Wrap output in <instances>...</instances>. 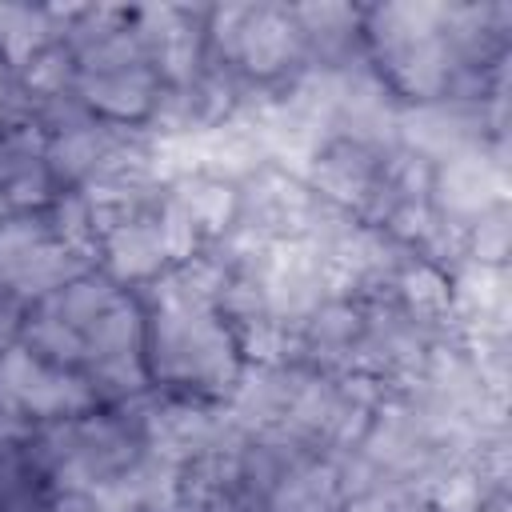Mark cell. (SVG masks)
I'll use <instances>...</instances> for the list:
<instances>
[{
    "label": "cell",
    "instance_id": "ac0fdd59",
    "mask_svg": "<svg viewBox=\"0 0 512 512\" xmlns=\"http://www.w3.org/2000/svg\"><path fill=\"white\" fill-rule=\"evenodd\" d=\"M472 248L480 264H500L508 252V224L500 208H488L484 216H476V232H472Z\"/></svg>",
    "mask_w": 512,
    "mask_h": 512
},
{
    "label": "cell",
    "instance_id": "277c9868",
    "mask_svg": "<svg viewBox=\"0 0 512 512\" xmlns=\"http://www.w3.org/2000/svg\"><path fill=\"white\" fill-rule=\"evenodd\" d=\"M504 188V176L500 168H492L480 152H456L444 160L440 168V180H436V192H440V204L444 212L452 216H484L492 208V200L500 196Z\"/></svg>",
    "mask_w": 512,
    "mask_h": 512
},
{
    "label": "cell",
    "instance_id": "3957f363",
    "mask_svg": "<svg viewBox=\"0 0 512 512\" xmlns=\"http://www.w3.org/2000/svg\"><path fill=\"white\" fill-rule=\"evenodd\" d=\"M92 392L84 380L40 364L24 348H4L0 356V416H72L88 408Z\"/></svg>",
    "mask_w": 512,
    "mask_h": 512
},
{
    "label": "cell",
    "instance_id": "7a4b0ae2",
    "mask_svg": "<svg viewBox=\"0 0 512 512\" xmlns=\"http://www.w3.org/2000/svg\"><path fill=\"white\" fill-rule=\"evenodd\" d=\"M212 36L216 44L240 60L256 76H272L288 68L300 56L304 32L292 16V8H216L212 12Z\"/></svg>",
    "mask_w": 512,
    "mask_h": 512
},
{
    "label": "cell",
    "instance_id": "8992f818",
    "mask_svg": "<svg viewBox=\"0 0 512 512\" xmlns=\"http://www.w3.org/2000/svg\"><path fill=\"white\" fill-rule=\"evenodd\" d=\"M104 260L112 268V276L120 280H144L156 276L168 260L164 244H160V228L156 220H124L112 232H104Z\"/></svg>",
    "mask_w": 512,
    "mask_h": 512
},
{
    "label": "cell",
    "instance_id": "30bf717a",
    "mask_svg": "<svg viewBox=\"0 0 512 512\" xmlns=\"http://www.w3.org/2000/svg\"><path fill=\"white\" fill-rule=\"evenodd\" d=\"M136 340H140V312H136L124 296H116V300L84 328V360L100 364V360L136 352Z\"/></svg>",
    "mask_w": 512,
    "mask_h": 512
},
{
    "label": "cell",
    "instance_id": "8fae6325",
    "mask_svg": "<svg viewBox=\"0 0 512 512\" xmlns=\"http://www.w3.org/2000/svg\"><path fill=\"white\" fill-rule=\"evenodd\" d=\"M52 12H32V8H0V56L12 68L32 64L48 48V28Z\"/></svg>",
    "mask_w": 512,
    "mask_h": 512
},
{
    "label": "cell",
    "instance_id": "7c38bea8",
    "mask_svg": "<svg viewBox=\"0 0 512 512\" xmlns=\"http://www.w3.org/2000/svg\"><path fill=\"white\" fill-rule=\"evenodd\" d=\"M116 300V292H112V284L108 280H72V284H64L56 296H52V304H48V312L52 316H60L64 324H72L76 332H84L108 304Z\"/></svg>",
    "mask_w": 512,
    "mask_h": 512
},
{
    "label": "cell",
    "instance_id": "d6986e66",
    "mask_svg": "<svg viewBox=\"0 0 512 512\" xmlns=\"http://www.w3.org/2000/svg\"><path fill=\"white\" fill-rule=\"evenodd\" d=\"M52 512H100V508H96L92 492H64V496L52 504Z\"/></svg>",
    "mask_w": 512,
    "mask_h": 512
},
{
    "label": "cell",
    "instance_id": "5b68a950",
    "mask_svg": "<svg viewBox=\"0 0 512 512\" xmlns=\"http://www.w3.org/2000/svg\"><path fill=\"white\" fill-rule=\"evenodd\" d=\"M80 96L108 116H144L156 104V76L148 64L116 72H80Z\"/></svg>",
    "mask_w": 512,
    "mask_h": 512
},
{
    "label": "cell",
    "instance_id": "9a60e30c",
    "mask_svg": "<svg viewBox=\"0 0 512 512\" xmlns=\"http://www.w3.org/2000/svg\"><path fill=\"white\" fill-rule=\"evenodd\" d=\"M156 228H160V244H164V252H168L172 260H188V256H192L200 228H196V220L188 216V208H184L176 196L164 204V212H160Z\"/></svg>",
    "mask_w": 512,
    "mask_h": 512
},
{
    "label": "cell",
    "instance_id": "2e32d148",
    "mask_svg": "<svg viewBox=\"0 0 512 512\" xmlns=\"http://www.w3.org/2000/svg\"><path fill=\"white\" fill-rule=\"evenodd\" d=\"M400 288H404V296H408V304L416 308V312H440L444 304H448V280L432 268V264H416V268H408L404 272V280H400Z\"/></svg>",
    "mask_w": 512,
    "mask_h": 512
},
{
    "label": "cell",
    "instance_id": "4fadbf2b",
    "mask_svg": "<svg viewBox=\"0 0 512 512\" xmlns=\"http://www.w3.org/2000/svg\"><path fill=\"white\" fill-rule=\"evenodd\" d=\"M356 336V312L348 304H316L308 320V340L316 352H344Z\"/></svg>",
    "mask_w": 512,
    "mask_h": 512
},
{
    "label": "cell",
    "instance_id": "52a82bcc",
    "mask_svg": "<svg viewBox=\"0 0 512 512\" xmlns=\"http://www.w3.org/2000/svg\"><path fill=\"white\" fill-rule=\"evenodd\" d=\"M340 472L332 464H296L272 484V512H336L340 508Z\"/></svg>",
    "mask_w": 512,
    "mask_h": 512
},
{
    "label": "cell",
    "instance_id": "e0dca14e",
    "mask_svg": "<svg viewBox=\"0 0 512 512\" xmlns=\"http://www.w3.org/2000/svg\"><path fill=\"white\" fill-rule=\"evenodd\" d=\"M68 52L64 48H44L32 64H28V88L40 92V96H64V84H68Z\"/></svg>",
    "mask_w": 512,
    "mask_h": 512
},
{
    "label": "cell",
    "instance_id": "5bb4252c",
    "mask_svg": "<svg viewBox=\"0 0 512 512\" xmlns=\"http://www.w3.org/2000/svg\"><path fill=\"white\" fill-rule=\"evenodd\" d=\"M28 340L40 356L48 360H60V364H72V360H84V332H76L72 324H64L60 316H40L28 324Z\"/></svg>",
    "mask_w": 512,
    "mask_h": 512
},
{
    "label": "cell",
    "instance_id": "ba28073f",
    "mask_svg": "<svg viewBox=\"0 0 512 512\" xmlns=\"http://www.w3.org/2000/svg\"><path fill=\"white\" fill-rule=\"evenodd\" d=\"M112 152H116V144L100 128L76 124V128H60V136L48 148V164H52V172H60L68 180H84V176H96Z\"/></svg>",
    "mask_w": 512,
    "mask_h": 512
},
{
    "label": "cell",
    "instance_id": "6da1fadb",
    "mask_svg": "<svg viewBox=\"0 0 512 512\" xmlns=\"http://www.w3.org/2000/svg\"><path fill=\"white\" fill-rule=\"evenodd\" d=\"M156 372L184 384L228 388L236 384V356L212 308L160 304L156 312Z\"/></svg>",
    "mask_w": 512,
    "mask_h": 512
},
{
    "label": "cell",
    "instance_id": "ffe728a7",
    "mask_svg": "<svg viewBox=\"0 0 512 512\" xmlns=\"http://www.w3.org/2000/svg\"><path fill=\"white\" fill-rule=\"evenodd\" d=\"M4 212H8V196L0 192V220H4Z\"/></svg>",
    "mask_w": 512,
    "mask_h": 512
},
{
    "label": "cell",
    "instance_id": "9c48e42d",
    "mask_svg": "<svg viewBox=\"0 0 512 512\" xmlns=\"http://www.w3.org/2000/svg\"><path fill=\"white\" fill-rule=\"evenodd\" d=\"M176 200L188 208V216L196 220V228H208V232H224L236 212H240V192L220 180V176H184L180 180V192Z\"/></svg>",
    "mask_w": 512,
    "mask_h": 512
}]
</instances>
